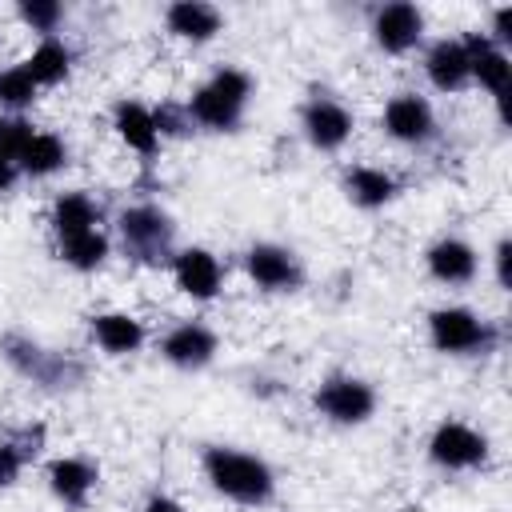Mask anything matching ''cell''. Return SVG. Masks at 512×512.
<instances>
[{
  "label": "cell",
  "instance_id": "obj_27",
  "mask_svg": "<svg viewBox=\"0 0 512 512\" xmlns=\"http://www.w3.org/2000/svg\"><path fill=\"white\" fill-rule=\"evenodd\" d=\"M36 96H40V88H36V80L28 76L24 64H8V68H0V108H4V112L24 116V108H32Z\"/></svg>",
  "mask_w": 512,
  "mask_h": 512
},
{
  "label": "cell",
  "instance_id": "obj_8",
  "mask_svg": "<svg viewBox=\"0 0 512 512\" xmlns=\"http://www.w3.org/2000/svg\"><path fill=\"white\" fill-rule=\"evenodd\" d=\"M244 272L268 296H284V292H300L304 288V264H300V256L288 244H276V240H256L244 252Z\"/></svg>",
  "mask_w": 512,
  "mask_h": 512
},
{
  "label": "cell",
  "instance_id": "obj_30",
  "mask_svg": "<svg viewBox=\"0 0 512 512\" xmlns=\"http://www.w3.org/2000/svg\"><path fill=\"white\" fill-rule=\"evenodd\" d=\"M152 116H156L160 140H168V136H188V128H192V116H188V108H180V104H160V108H152Z\"/></svg>",
  "mask_w": 512,
  "mask_h": 512
},
{
  "label": "cell",
  "instance_id": "obj_4",
  "mask_svg": "<svg viewBox=\"0 0 512 512\" xmlns=\"http://www.w3.org/2000/svg\"><path fill=\"white\" fill-rule=\"evenodd\" d=\"M0 356L8 360V368L48 392H60V388H76L84 380V364L68 352H56V348H44L40 340L24 336V332H4L0 336Z\"/></svg>",
  "mask_w": 512,
  "mask_h": 512
},
{
  "label": "cell",
  "instance_id": "obj_2",
  "mask_svg": "<svg viewBox=\"0 0 512 512\" xmlns=\"http://www.w3.org/2000/svg\"><path fill=\"white\" fill-rule=\"evenodd\" d=\"M252 92H256L252 76L244 68H236V64H224L204 84L192 88V96H188L184 108H188L192 124L204 128V132H236L244 124V112L252 104Z\"/></svg>",
  "mask_w": 512,
  "mask_h": 512
},
{
  "label": "cell",
  "instance_id": "obj_23",
  "mask_svg": "<svg viewBox=\"0 0 512 512\" xmlns=\"http://www.w3.org/2000/svg\"><path fill=\"white\" fill-rule=\"evenodd\" d=\"M16 168H20V176H28V180H48V176L64 172V168H68V144H64V136L36 128V136H32L28 148L20 152Z\"/></svg>",
  "mask_w": 512,
  "mask_h": 512
},
{
  "label": "cell",
  "instance_id": "obj_5",
  "mask_svg": "<svg viewBox=\"0 0 512 512\" xmlns=\"http://www.w3.org/2000/svg\"><path fill=\"white\" fill-rule=\"evenodd\" d=\"M428 344L440 356H488L500 344V328L468 304H440L428 312Z\"/></svg>",
  "mask_w": 512,
  "mask_h": 512
},
{
  "label": "cell",
  "instance_id": "obj_16",
  "mask_svg": "<svg viewBox=\"0 0 512 512\" xmlns=\"http://www.w3.org/2000/svg\"><path fill=\"white\" fill-rule=\"evenodd\" d=\"M424 76L436 92L452 96L464 92L472 84V64H468V48L460 36H440L424 48Z\"/></svg>",
  "mask_w": 512,
  "mask_h": 512
},
{
  "label": "cell",
  "instance_id": "obj_34",
  "mask_svg": "<svg viewBox=\"0 0 512 512\" xmlns=\"http://www.w3.org/2000/svg\"><path fill=\"white\" fill-rule=\"evenodd\" d=\"M16 180H20V168H16V164H4V160H0V196H8V192L16 188Z\"/></svg>",
  "mask_w": 512,
  "mask_h": 512
},
{
  "label": "cell",
  "instance_id": "obj_15",
  "mask_svg": "<svg viewBox=\"0 0 512 512\" xmlns=\"http://www.w3.org/2000/svg\"><path fill=\"white\" fill-rule=\"evenodd\" d=\"M424 268L436 284L444 288H468L476 276H480V256L468 240L460 236H440L424 248Z\"/></svg>",
  "mask_w": 512,
  "mask_h": 512
},
{
  "label": "cell",
  "instance_id": "obj_1",
  "mask_svg": "<svg viewBox=\"0 0 512 512\" xmlns=\"http://www.w3.org/2000/svg\"><path fill=\"white\" fill-rule=\"evenodd\" d=\"M200 472L208 488L240 508H264L276 496V472L264 456L232 448V444H208L200 452Z\"/></svg>",
  "mask_w": 512,
  "mask_h": 512
},
{
  "label": "cell",
  "instance_id": "obj_17",
  "mask_svg": "<svg viewBox=\"0 0 512 512\" xmlns=\"http://www.w3.org/2000/svg\"><path fill=\"white\" fill-rule=\"evenodd\" d=\"M464 48H468V64H472V84L484 88L496 104H504L508 96V84H512V60L504 48H496L484 32H468L460 36Z\"/></svg>",
  "mask_w": 512,
  "mask_h": 512
},
{
  "label": "cell",
  "instance_id": "obj_24",
  "mask_svg": "<svg viewBox=\"0 0 512 512\" xmlns=\"http://www.w3.org/2000/svg\"><path fill=\"white\" fill-rule=\"evenodd\" d=\"M20 64L28 68V76L36 80V88H56V84H64L72 76V48L60 36H48Z\"/></svg>",
  "mask_w": 512,
  "mask_h": 512
},
{
  "label": "cell",
  "instance_id": "obj_14",
  "mask_svg": "<svg viewBox=\"0 0 512 512\" xmlns=\"http://www.w3.org/2000/svg\"><path fill=\"white\" fill-rule=\"evenodd\" d=\"M44 480H48V492L64 508L84 512L92 504L96 488H100V468L92 460H84V456H56V460H48Z\"/></svg>",
  "mask_w": 512,
  "mask_h": 512
},
{
  "label": "cell",
  "instance_id": "obj_13",
  "mask_svg": "<svg viewBox=\"0 0 512 512\" xmlns=\"http://www.w3.org/2000/svg\"><path fill=\"white\" fill-rule=\"evenodd\" d=\"M216 352H220V336H216V328H208L204 320H180V324H172V328L160 336V356H164L172 368H180V372H200V368H208V364L216 360Z\"/></svg>",
  "mask_w": 512,
  "mask_h": 512
},
{
  "label": "cell",
  "instance_id": "obj_9",
  "mask_svg": "<svg viewBox=\"0 0 512 512\" xmlns=\"http://www.w3.org/2000/svg\"><path fill=\"white\" fill-rule=\"evenodd\" d=\"M300 132L316 152H340L356 132V116L344 100L316 92L300 104Z\"/></svg>",
  "mask_w": 512,
  "mask_h": 512
},
{
  "label": "cell",
  "instance_id": "obj_32",
  "mask_svg": "<svg viewBox=\"0 0 512 512\" xmlns=\"http://www.w3.org/2000/svg\"><path fill=\"white\" fill-rule=\"evenodd\" d=\"M488 40L508 52V44H512V4H500V8L492 12V32H488Z\"/></svg>",
  "mask_w": 512,
  "mask_h": 512
},
{
  "label": "cell",
  "instance_id": "obj_26",
  "mask_svg": "<svg viewBox=\"0 0 512 512\" xmlns=\"http://www.w3.org/2000/svg\"><path fill=\"white\" fill-rule=\"evenodd\" d=\"M56 256H60L68 268H76V272H96V268H104V260L112 256V240H108L104 228H92V232L56 240Z\"/></svg>",
  "mask_w": 512,
  "mask_h": 512
},
{
  "label": "cell",
  "instance_id": "obj_20",
  "mask_svg": "<svg viewBox=\"0 0 512 512\" xmlns=\"http://www.w3.org/2000/svg\"><path fill=\"white\" fill-rule=\"evenodd\" d=\"M340 188H344V196H348L356 208H364V212H380V208H388V204L400 196L396 172H388V168H380V164H352V168H344Z\"/></svg>",
  "mask_w": 512,
  "mask_h": 512
},
{
  "label": "cell",
  "instance_id": "obj_33",
  "mask_svg": "<svg viewBox=\"0 0 512 512\" xmlns=\"http://www.w3.org/2000/svg\"><path fill=\"white\" fill-rule=\"evenodd\" d=\"M140 512H188L176 496H168V492H152L144 504H140Z\"/></svg>",
  "mask_w": 512,
  "mask_h": 512
},
{
  "label": "cell",
  "instance_id": "obj_7",
  "mask_svg": "<svg viewBox=\"0 0 512 512\" xmlns=\"http://www.w3.org/2000/svg\"><path fill=\"white\" fill-rule=\"evenodd\" d=\"M488 436L468 420H440L428 436V460L444 472H476L488 464Z\"/></svg>",
  "mask_w": 512,
  "mask_h": 512
},
{
  "label": "cell",
  "instance_id": "obj_19",
  "mask_svg": "<svg viewBox=\"0 0 512 512\" xmlns=\"http://www.w3.org/2000/svg\"><path fill=\"white\" fill-rule=\"evenodd\" d=\"M112 128H116V136H120V144L124 148H132L140 160H156V152H160V128H156V116H152V108L148 104H140V100H116L112 104Z\"/></svg>",
  "mask_w": 512,
  "mask_h": 512
},
{
  "label": "cell",
  "instance_id": "obj_29",
  "mask_svg": "<svg viewBox=\"0 0 512 512\" xmlns=\"http://www.w3.org/2000/svg\"><path fill=\"white\" fill-rule=\"evenodd\" d=\"M32 136H36V128H32L28 116L0 112V160H4V164H16Z\"/></svg>",
  "mask_w": 512,
  "mask_h": 512
},
{
  "label": "cell",
  "instance_id": "obj_22",
  "mask_svg": "<svg viewBox=\"0 0 512 512\" xmlns=\"http://www.w3.org/2000/svg\"><path fill=\"white\" fill-rule=\"evenodd\" d=\"M48 224H52V236H56V240L92 232V228H100V204H96L88 192H80V188L60 192V196L52 200V208H48Z\"/></svg>",
  "mask_w": 512,
  "mask_h": 512
},
{
  "label": "cell",
  "instance_id": "obj_28",
  "mask_svg": "<svg viewBox=\"0 0 512 512\" xmlns=\"http://www.w3.org/2000/svg\"><path fill=\"white\" fill-rule=\"evenodd\" d=\"M16 16H20L24 28H32L40 40H48V36L60 32L68 8H64L60 0H20V4H16Z\"/></svg>",
  "mask_w": 512,
  "mask_h": 512
},
{
  "label": "cell",
  "instance_id": "obj_25",
  "mask_svg": "<svg viewBox=\"0 0 512 512\" xmlns=\"http://www.w3.org/2000/svg\"><path fill=\"white\" fill-rule=\"evenodd\" d=\"M40 444H44V428H16V432L0 436V492L24 476V468L36 460Z\"/></svg>",
  "mask_w": 512,
  "mask_h": 512
},
{
  "label": "cell",
  "instance_id": "obj_21",
  "mask_svg": "<svg viewBox=\"0 0 512 512\" xmlns=\"http://www.w3.org/2000/svg\"><path fill=\"white\" fill-rule=\"evenodd\" d=\"M88 332H92V344H96L104 356H132V352H140L144 340H148L144 320H140L136 312H120V308L96 312V316L88 320Z\"/></svg>",
  "mask_w": 512,
  "mask_h": 512
},
{
  "label": "cell",
  "instance_id": "obj_11",
  "mask_svg": "<svg viewBox=\"0 0 512 512\" xmlns=\"http://www.w3.org/2000/svg\"><path fill=\"white\" fill-rule=\"evenodd\" d=\"M380 128L396 140V144H408V148H424L428 140H436L440 124H436V108L428 104V96L420 92H396L384 112H380Z\"/></svg>",
  "mask_w": 512,
  "mask_h": 512
},
{
  "label": "cell",
  "instance_id": "obj_18",
  "mask_svg": "<svg viewBox=\"0 0 512 512\" xmlns=\"http://www.w3.org/2000/svg\"><path fill=\"white\" fill-rule=\"evenodd\" d=\"M164 28L184 44H208L224 32V12L208 0H172L164 8Z\"/></svg>",
  "mask_w": 512,
  "mask_h": 512
},
{
  "label": "cell",
  "instance_id": "obj_10",
  "mask_svg": "<svg viewBox=\"0 0 512 512\" xmlns=\"http://www.w3.org/2000/svg\"><path fill=\"white\" fill-rule=\"evenodd\" d=\"M372 44L384 52V56H408L420 48L424 40V8L412 4V0H392V4H380L372 12Z\"/></svg>",
  "mask_w": 512,
  "mask_h": 512
},
{
  "label": "cell",
  "instance_id": "obj_31",
  "mask_svg": "<svg viewBox=\"0 0 512 512\" xmlns=\"http://www.w3.org/2000/svg\"><path fill=\"white\" fill-rule=\"evenodd\" d=\"M492 272H496V288L508 292L512 288V240L508 236H500L492 248Z\"/></svg>",
  "mask_w": 512,
  "mask_h": 512
},
{
  "label": "cell",
  "instance_id": "obj_3",
  "mask_svg": "<svg viewBox=\"0 0 512 512\" xmlns=\"http://www.w3.org/2000/svg\"><path fill=\"white\" fill-rule=\"evenodd\" d=\"M116 236L128 260L160 268L176 256V224L160 204H128L116 216Z\"/></svg>",
  "mask_w": 512,
  "mask_h": 512
},
{
  "label": "cell",
  "instance_id": "obj_12",
  "mask_svg": "<svg viewBox=\"0 0 512 512\" xmlns=\"http://www.w3.org/2000/svg\"><path fill=\"white\" fill-rule=\"evenodd\" d=\"M168 268H172L176 292L188 296V300H196V304L216 300L220 288H224V264H220V256H216L212 248H204V244L176 248V256L168 260Z\"/></svg>",
  "mask_w": 512,
  "mask_h": 512
},
{
  "label": "cell",
  "instance_id": "obj_6",
  "mask_svg": "<svg viewBox=\"0 0 512 512\" xmlns=\"http://www.w3.org/2000/svg\"><path fill=\"white\" fill-rule=\"evenodd\" d=\"M376 388L364 380V376H352V372H332L316 384L312 392V408L320 420L336 424V428H360L376 416Z\"/></svg>",
  "mask_w": 512,
  "mask_h": 512
}]
</instances>
